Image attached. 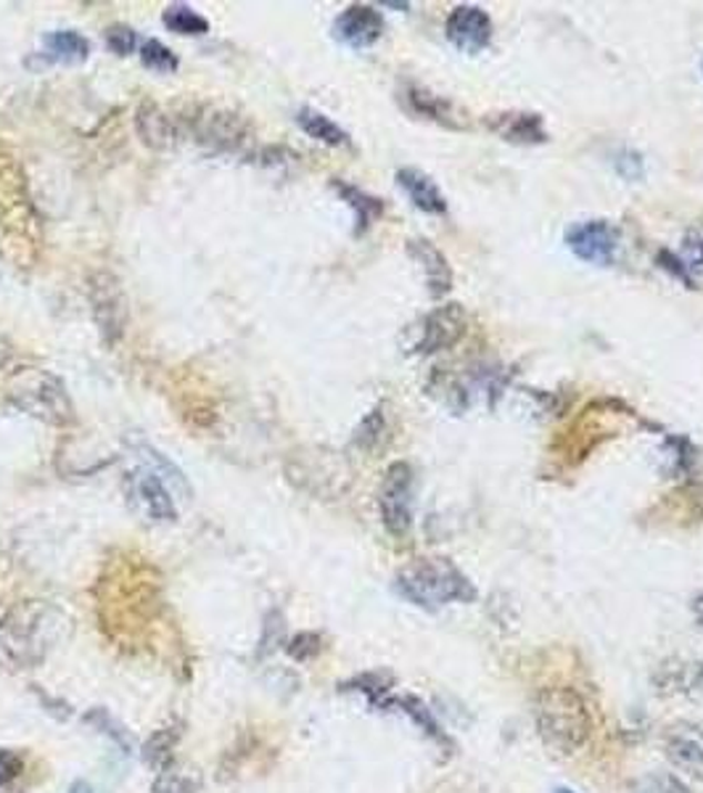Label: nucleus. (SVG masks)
Instances as JSON below:
<instances>
[{
  "label": "nucleus",
  "mask_w": 703,
  "mask_h": 793,
  "mask_svg": "<svg viewBox=\"0 0 703 793\" xmlns=\"http://www.w3.org/2000/svg\"><path fill=\"white\" fill-rule=\"evenodd\" d=\"M534 725L544 746L569 756L588 746L595 720L577 688L548 685L534 695Z\"/></svg>",
  "instance_id": "f257e3e1"
},
{
  "label": "nucleus",
  "mask_w": 703,
  "mask_h": 793,
  "mask_svg": "<svg viewBox=\"0 0 703 793\" xmlns=\"http://www.w3.org/2000/svg\"><path fill=\"white\" fill-rule=\"evenodd\" d=\"M395 592L420 611L437 613L450 603H473L477 584L450 558H418L397 571Z\"/></svg>",
  "instance_id": "f03ea898"
},
{
  "label": "nucleus",
  "mask_w": 703,
  "mask_h": 793,
  "mask_svg": "<svg viewBox=\"0 0 703 793\" xmlns=\"http://www.w3.org/2000/svg\"><path fill=\"white\" fill-rule=\"evenodd\" d=\"M61 630V613L45 603H24L0 622V657L13 667H32L43 661Z\"/></svg>",
  "instance_id": "7ed1b4c3"
},
{
  "label": "nucleus",
  "mask_w": 703,
  "mask_h": 793,
  "mask_svg": "<svg viewBox=\"0 0 703 793\" xmlns=\"http://www.w3.org/2000/svg\"><path fill=\"white\" fill-rule=\"evenodd\" d=\"M6 397L24 416L43 420L48 426L67 429V426L78 420L67 384L53 370L34 368V365H24V368L13 370L9 382H6Z\"/></svg>",
  "instance_id": "20e7f679"
},
{
  "label": "nucleus",
  "mask_w": 703,
  "mask_h": 793,
  "mask_svg": "<svg viewBox=\"0 0 703 793\" xmlns=\"http://www.w3.org/2000/svg\"><path fill=\"white\" fill-rule=\"evenodd\" d=\"M183 125L198 146L215 154H246L254 146L252 122L233 109L202 103L185 114Z\"/></svg>",
  "instance_id": "39448f33"
},
{
  "label": "nucleus",
  "mask_w": 703,
  "mask_h": 793,
  "mask_svg": "<svg viewBox=\"0 0 703 793\" xmlns=\"http://www.w3.org/2000/svg\"><path fill=\"white\" fill-rule=\"evenodd\" d=\"M88 302L101 342L106 347H116L128 328V296L122 281L109 271H93L88 275Z\"/></svg>",
  "instance_id": "423d86ee"
},
{
  "label": "nucleus",
  "mask_w": 703,
  "mask_h": 793,
  "mask_svg": "<svg viewBox=\"0 0 703 793\" xmlns=\"http://www.w3.org/2000/svg\"><path fill=\"white\" fill-rule=\"evenodd\" d=\"M0 225L17 238L34 241L38 215H34L22 164L13 162L11 156H0Z\"/></svg>",
  "instance_id": "0eeeda50"
},
{
  "label": "nucleus",
  "mask_w": 703,
  "mask_h": 793,
  "mask_svg": "<svg viewBox=\"0 0 703 793\" xmlns=\"http://www.w3.org/2000/svg\"><path fill=\"white\" fill-rule=\"evenodd\" d=\"M466 331L468 315L463 305L450 302V305L431 309L429 315L420 317L416 326L405 331V336H408V344H405L408 349L405 352H412V355H434V352L450 349L463 339Z\"/></svg>",
  "instance_id": "6e6552de"
},
{
  "label": "nucleus",
  "mask_w": 703,
  "mask_h": 793,
  "mask_svg": "<svg viewBox=\"0 0 703 793\" xmlns=\"http://www.w3.org/2000/svg\"><path fill=\"white\" fill-rule=\"evenodd\" d=\"M563 244L577 260L598 267H611L622 250V233L609 220H582L567 227Z\"/></svg>",
  "instance_id": "1a4fd4ad"
},
{
  "label": "nucleus",
  "mask_w": 703,
  "mask_h": 793,
  "mask_svg": "<svg viewBox=\"0 0 703 793\" xmlns=\"http://www.w3.org/2000/svg\"><path fill=\"white\" fill-rule=\"evenodd\" d=\"M412 468L403 460L386 468L381 492H378V510L381 523L391 537H405L412 529Z\"/></svg>",
  "instance_id": "9d476101"
},
{
  "label": "nucleus",
  "mask_w": 703,
  "mask_h": 793,
  "mask_svg": "<svg viewBox=\"0 0 703 793\" xmlns=\"http://www.w3.org/2000/svg\"><path fill=\"white\" fill-rule=\"evenodd\" d=\"M125 492L130 498V506H133L146 521L151 523L177 521V506H175V498H172V489L164 485L154 471H149V468L141 466L128 476Z\"/></svg>",
  "instance_id": "9b49d317"
},
{
  "label": "nucleus",
  "mask_w": 703,
  "mask_h": 793,
  "mask_svg": "<svg viewBox=\"0 0 703 793\" xmlns=\"http://www.w3.org/2000/svg\"><path fill=\"white\" fill-rule=\"evenodd\" d=\"M445 34L460 53L473 57L492 43V19L481 6H458L447 17Z\"/></svg>",
  "instance_id": "f8f14e48"
},
{
  "label": "nucleus",
  "mask_w": 703,
  "mask_h": 793,
  "mask_svg": "<svg viewBox=\"0 0 703 793\" xmlns=\"http://www.w3.org/2000/svg\"><path fill=\"white\" fill-rule=\"evenodd\" d=\"M386 30L381 11H376L374 6L355 3L349 9H344L339 17L334 19V38L339 40L342 45L352 48V51H365V48L376 45L381 40V34Z\"/></svg>",
  "instance_id": "ddd939ff"
},
{
  "label": "nucleus",
  "mask_w": 703,
  "mask_h": 793,
  "mask_svg": "<svg viewBox=\"0 0 703 793\" xmlns=\"http://www.w3.org/2000/svg\"><path fill=\"white\" fill-rule=\"evenodd\" d=\"M664 754L672 767H677L682 775L703 783V730L695 725H674L664 738Z\"/></svg>",
  "instance_id": "4468645a"
},
{
  "label": "nucleus",
  "mask_w": 703,
  "mask_h": 793,
  "mask_svg": "<svg viewBox=\"0 0 703 793\" xmlns=\"http://www.w3.org/2000/svg\"><path fill=\"white\" fill-rule=\"evenodd\" d=\"M378 712L405 714L412 725L424 733V738H429L434 746L442 751V756H452V751H455L452 738L447 735V730L439 725L437 716H434L431 709L426 706L418 695H389V699H384L381 706H378Z\"/></svg>",
  "instance_id": "2eb2a0df"
},
{
  "label": "nucleus",
  "mask_w": 703,
  "mask_h": 793,
  "mask_svg": "<svg viewBox=\"0 0 703 793\" xmlns=\"http://www.w3.org/2000/svg\"><path fill=\"white\" fill-rule=\"evenodd\" d=\"M135 133L151 151H172L181 141V125L154 101H143L135 109Z\"/></svg>",
  "instance_id": "dca6fc26"
},
{
  "label": "nucleus",
  "mask_w": 703,
  "mask_h": 793,
  "mask_svg": "<svg viewBox=\"0 0 703 793\" xmlns=\"http://www.w3.org/2000/svg\"><path fill=\"white\" fill-rule=\"evenodd\" d=\"M408 254L412 262L420 267L426 278V288H429L431 299H442V296L450 294L452 288V271L450 262L445 260V254L426 238H412L408 241Z\"/></svg>",
  "instance_id": "f3484780"
},
{
  "label": "nucleus",
  "mask_w": 703,
  "mask_h": 793,
  "mask_svg": "<svg viewBox=\"0 0 703 793\" xmlns=\"http://www.w3.org/2000/svg\"><path fill=\"white\" fill-rule=\"evenodd\" d=\"M130 450H133V455L137 460H141V466L143 468H149V471H154L160 479L167 485L170 489H175L177 495H181L183 500H191L193 498V489H191V481H189V476L183 474V468L175 464V460H170L167 455H164L160 447H154L149 443V439H143V437H130V443H128Z\"/></svg>",
  "instance_id": "a211bd4d"
},
{
  "label": "nucleus",
  "mask_w": 703,
  "mask_h": 793,
  "mask_svg": "<svg viewBox=\"0 0 703 793\" xmlns=\"http://www.w3.org/2000/svg\"><path fill=\"white\" fill-rule=\"evenodd\" d=\"M487 128L498 133L508 143H523V146H534V143L548 141V130L544 120L534 112H502L487 120Z\"/></svg>",
  "instance_id": "6ab92c4d"
},
{
  "label": "nucleus",
  "mask_w": 703,
  "mask_h": 793,
  "mask_svg": "<svg viewBox=\"0 0 703 793\" xmlns=\"http://www.w3.org/2000/svg\"><path fill=\"white\" fill-rule=\"evenodd\" d=\"M397 185L408 193L412 206H418L420 212H426V215H447L445 193L439 191V185L426 172L416 167L397 170Z\"/></svg>",
  "instance_id": "aec40b11"
},
{
  "label": "nucleus",
  "mask_w": 703,
  "mask_h": 793,
  "mask_svg": "<svg viewBox=\"0 0 703 793\" xmlns=\"http://www.w3.org/2000/svg\"><path fill=\"white\" fill-rule=\"evenodd\" d=\"M43 57L48 61H61V64H82V61L91 57V40L82 38V34L74 30L48 32L43 38Z\"/></svg>",
  "instance_id": "412c9836"
},
{
  "label": "nucleus",
  "mask_w": 703,
  "mask_h": 793,
  "mask_svg": "<svg viewBox=\"0 0 703 793\" xmlns=\"http://www.w3.org/2000/svg\"><path fill=\"white\" fill-rule=\"evenodd\" d=\"M334 191L339 193L344 202H347L349 210L355 212V233H357V236H363V233L368 231L370 225H374V220L381 217V212H384L381 199L370 196V193H365L363 189H357V185H349L344 181H334Z\"/></svg>",
  "instance_id": "4be33fe9"
},
{
  "label": "nucleus",
  "mask_w": 703,
  "mask_h": 793,
  "mask_svg": "<svg viewBox=\"0 0 703 793\" xmlns=\"http://www.w3.org/2000/svg\"><path fill=\"white\" fill-rule=\"evenodd\" d=\"M296 125L305 130L309 138H315L318 143H326V146H347L349 143L347 130L336 125L330 116L318 112V109L302 106L299 112H296Z\"/></svg>",
  "instance_id": "5701e85b"
},
{
  "label": "nucleus",
  "mask_w": 703,
  "mask_h": 793,
  "mask_svg": "<svg viewBox=\"0 0 703 793\" xmlns=\"http://www.w3.org/2000/svg\"><path fill=\"white\" fill-rule=\"evenodd\" d=\"M408 99H410V106L416 109L420 116H429V120H434V122H442L445 128H455V130L463 128V122L458 120L460 116L458 106H455L452 101L442 99V95H434V93L418 91V88H410Z\"/></svg>",
  "instance_id": "b1692460"
},
{
  "label": "nucleus",
  "mask_w": 703,
  "mask_h": 793,
  "mask_svg": "<svg viewBox=\"0 0 703 793\" xmlns=\"http://www.w3.org/2000/svg\"><path fill=\"white\" fill-rule=\"evenodd\" d=\"M181 741V728L167 725L151 733V738L143 746V760L154 772H162L170 764H175V746Z\"/></svg>",
  "instance_id": "393cba45"
},
{
  "label": "nucleus",
  "mask_w": 703,
  "mask_h": 793,
  "mask_svg": "<svg viewBox=\"0 0 703 793\" xmlns=\"http://www.w3.org/2000/svg\"><path fill=\"white\" fill-rule=\"evenodd\" d=\"M391 685H395V678H391L389 672H363L355 674V678L342 682V691L344 693H360L365 695V701L370 703V706L378 709L384 703V699H389Z\"/></svg>",
  "instance_id": "a878e982"
},
{
  "label": "nucleus",
  "mask_w": 703,
  "mask_h": 793,
  "mask_svg": "<svg viewBox=\"0 0 703 793\" xmlns=\"http://www.w3.org/2000/svg\"><path fill=\"white\" fill-rule=\"evenodd\" d=\"M85 722L91 728L99 730L101 735H106L109 741H112L114 746L122 751V754H133V735H130L128 728L122 725L114 714H109L106 709H101V706L91 709V712L85 714Z\"/></svg>",
  "instance_id": "bb28decb"
},
{
  "label": "nucleus",
  "mask_w": 703,
  "mask_h": 793,
  "mask_svg": "<svg viewBox=\"0 0 703 793\" xmlns=\"http://www.w3.org/2000/svg\"><path fill=\"white\" fill-rule=\"evenodd\" d=\"M162 22L167 27L170 32L175 34H193V38H198V34L210 32V22L202 17V13H196L189 6H167L162 13Z\"/></svg>",
  "instance_id": "cd10ccee"
},
{
  "label": "nucleus",
  "mask_w": 703,
  "mask_h": 793,
  "mask_svg": "<svg viewBox=\"0 0 703 793\" xmlns=\"http://www.w3.org/2000/svg\"><path fill=\"white\" fill-rule=\"evenodd\" d=\"M198 777L196 772H189L181 764H170L162 772H156L154 793H196Z\"/></svg>",
  "instance_id": "c85d7f7f"
},
{
  "label": "nucleus",
  "mask_w": 703,
  "mask_h": 793,
  "mask_svg": "<svg viewBox=\"0 0 703 793\" xmlns=\"http://www.w3.org/2000/svg\"><path fill=\"white\" fill-rule=\"evenodd\" d=\"M141 64L151 69V72L172 74L177 72L181 61H177L175 53H172L164 43H160V40H146V43L141 45Z\"/></svg>",
  "instance_id": "c756f323"
},
{
  "label": "nucleus",
  "mask_w": 703,
  "mask_h": 793,
  "mask_svg": "<svg viewBox=\"0 0 703 793\" xmlns=\"http://www.w3.org/2000/svg\"><path fill=\"white\" fill-rule=\"evenodd\" d=\"M384 434H386L384 408H374L355 429V445L360 447V450H376V447L381 445Z\"/></svg>",
  "instance_id": "7c9ffc66"
},
{
  "label": "nucleus",
  "mask_w": 703,
  "mask_h": 793,
  "mask_svg": "<svg viewBox=\"0 0 703 793\" xmlns=\"http://www.w3.org/2000/svg\"><path fill=\"white\" fill-rule=\"evenodd\" d=\"M635 793H693L682 777L672 772H648L635 783Z\"/></svg>",
  "instance_id": "2f4dec72"
},
{
  "label": "nucleus",
  "mask_w": 703,
  "mask_h": 793,
  "mask_svg": "<svg viewBox=\"0 0 703 793\" xmlns=\"http://www.w3.org/2000/svg\"><path fill=\"white\" fill-rule=\"evenodd\" d=\"M680 260L685 262V267L691 275H703V223L693 225L691 231L682 236V254Z\"/></svg>",
  "instance_id": "473e14b6"
},
{
  "label": "nucleus",
  "mask_w": 703,
  "mask_h": 793,
  "mask_svg": "<svg viewBox=\"0 0 703 793\" xmlns=\"http://www.w3.org/2000/svg\"><path fill=\"white\" fill-rule=\"evenodd\" d=\"M323 651V640H320V634L318 632H299V634H294L292 640H288V645H286V653L292 657L294 661H313L318 653Z\"/></svg>",
  "instance_id": "72a5a7b5"
},
{
  "label": "nucleus",
  "mask_w": 703,
  "mask_h": 793,
  "mask_svg": "<svg viewBox=\"0 0 703 793\" xmlns=\"http://www.w3.org/2000/svg\"><path fill=\"white\" fill-rule=\"evenodd\" d=\"M103 38H106L109 51L116 53V57H130L137 48V34L125 24H112Z\"/></svg>",
  "instance_id": "f704fd0d"
},
{
  "label": "nucleus",
  "mask_w": 703,
  "mask_h": 793,
  "mask_svg": "<svg viewBox=\"0 0 703 793\" xmlns=\"http://www.w3.org/2000/svg\"><path fill=\"white\" fill-rule=\"evenodd\" d=\"M656 262H659L661 271H666L670 275H674V278H677L682 286L695 288V278L691 275V271H687V267H685V262L680 260V254H674V252H670V250H661V252L656 254Z\"/></svg>",
  "instance_id": "c9c22d12"
},
{
  "label": "nucleus",
  "mask_w": 703,
  "mask_h": 793,
  "mask_svg": "<svg viewBox=\"0 0 703 793\" xmlns=\"http://www.w3.org/2000/svg\"><path fill=\"white\" fill-rule=\"evenodd\" d=\"M284 632H286V624H284V617H281V611L267 613L265 632H262V640H259V657L271 653V648H275L273 643H281V640H284Z\"/></svg>",
  "instance_id": "e433bc0d"
},
{
  "label": "nucleus",
  "mask_w": 703,
  "mask_h": 793,
  "mask_svg": "<svg viewBox=\"0 0 703 793\" xmlns=\"http://www.w3.org/2000/svg\"><path fill=\"white\" fill-rule=\"evenodd\" d=\"M617 170L626 181H640L643 177V156L638 151H622L617 156Z\"/></svg>",
  "instance_id": "4c0bfd02"
},
{
  "label": "nucleus",
  "mask_w": 703,
  "mask_h": 793,
  "mask_svg": "<svg viewBox=\"0 0 703 793\" xmlns=\"http://www.w3.org/2000/svg\"><path fill=\"white\" fill-rule=\"evenodd\" d=\"M22 770H24L22 756L13 754L9 749H0V789H3L6 783H11L13 777L22 775Z\"/></svg>",
  "instance_id": "58836bf2"
},
{
  "label": "nucleus",
  "mask_w": 703,
  "mask_h": 793,
  "mask_svg": "<svg viewBox=\"0 0 703 793\" xmlns=\"http://www.w3.org/2000/svg\"><path fill=\"white\" fill-rule=\"evenodd\" d=\"M693 613H695V619L703 624V590L693 598Z\"/></svg>",
  "instance_id": "ea45409f"
},
{
  "label": "nucleus",
  "mask_w": 703,
  "mask_h": 793,
  "mask_svg": "<svg viewBox=\"0 0 703 793\" xmlns=\"http://www.w3.org/2000/svg\"><path fill=\"white\" fill-rule=\"evenodd\" d=\"M69 793H93V789H91V783H85V781H74V783H72V789H69Z\"/></svg>",
  "instance_id": "a19ab883"
},
{
  "label": "nucleus",
  "mask_w": 703,
  "mask_h": 793,
  "mask_svg": "<svg viewBox=\"0 0 703 793\" xmlns=\"http://www.w3.org/2000/svg\"><path fill=\"white\" fill-rule=\"evenodd\" d=\"M9 355H11V349H9V342H6V336L0 334V365H3L6 360H9Z\"/></svg>",
  "instance_id": "79ce46f5"
},
{
  "label": "nucleus",
  "mask_w": 703,
  "mask_h": 793,
  "mask_svg": "<svg viewBox=\"0 0 703 793\" xmlns=\"http://www.w3.org/2000/svg\"><path fill=\"white\" fill-rule=\"evenodd\" d=\"M693 688H699V691H703V664H701V669H699V674H695Z\"/></svg>",
  "instance_id": "37998d69"
},
{
  "label": "nucleus",
  "mask_w": 703,
  "mask_h": 793,
  "mask_svg": "<svg viewBox=\"0 0 703 793\" xmlns=\"http://www.w3.org/2000/svg\"><path fill=\"white\" fill-rule=\"evenodd\" d=\"M553 793H577V791L567 789V785H558V789H553Z\"/></svg>",
  "instance_id": "c03bdc74"
}]
</instances>
